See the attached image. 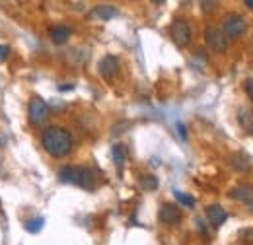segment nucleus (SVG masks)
Here are the masks:
<instances>
[{"mask_svg": "<svg viewBox=\"0 0 253 245\" xmlns=\"http://www.w3.org/2000/svg\"><path fill=\"white\" fill-rule=\"evenodd\" d=\"M169 35H171V39H173V43L177 45V47H187L191 43V28L189 24H187V20H175L173 24H171V28H169Z\"/></svg>", "mask_w": 253, "mask_h": 245, "instance_id": "obj_4", "label": "nucleus"}, {"mask_svg": "<svg viewBox=\"0 0 253 245\" xmlns=\"http://www.w3.org/2000/svg\"><path fill=\"white\" fill-rule=\"evenodd\" d=\"M28 115H30V122H32L33 126H39V124H43V122L47 121V117H49V105L41 97L35 95L30 101Z\"/></svg>", "mask_w": 253, "mask_h": 245, "instance_id": "obj_3", "label": "nucleus"}, {"mask_svg": "<svg viewBox=\"0 0 253 245\" xmlns=\"http://www.w3.org/2000/svg\"><path fill=\"white\" fill-rule=\"evenodd\" d=\"M76 185H80V187H84V189H94V187H95L94 171H92L90 167H78Z\"/></svg>", "mask_w": 253, "mask_h": 245, "instance_id": "obj_11", "label": "nucleus"}, {"mask_svg": "<svg viewBox=\"0 0 253 245\" xmlns=\"http://www.w3.org/2000/svg\"><path fill=\"white\" fill-rule=\"evenodd\" d=\"M8 55H10V47L8 45H0V64L8 59Z\"/></svg>", "mask_w": 253, "mask_h": 245, "instance_id": "obj_19", "label": "nucleus"}, {"mask_svg": "<svg viewBox=\"0 0 253 245\" xmlns=\"http://www.w3.org/2000/svg\"><path fill=\"white\" fill-rule=\"evenodd\" d=\"M175 193V199L181 203V204H185L187 208H193L195 206V199L189 197V195H185V193H181V191H173Z\"/></svg>", "mask_w": 253, "mask_h": 245, "instance_id": "obj_17", "label": "nucleus"}, {"mask_svg": "<svg viewBox=\"0 0 253 245\" xmlns=\"http://www.w3.org/2000/svg\"><path fill=\"white\" fill-rule=\"evenodd\" d=\"M205 41H207V45L214 53H226V49H228V39H226V35L218 28H207Z\"/></svg>", "mask_w": 253, "mask_h": 245, "instance_id": "obj_5", "label": "nucleus"}, {"mask_svg": "<svg viewBox=\"0 0 253 245\" xmlns=\"http://www.w3.org/2000/svg\"><path fill=\"white\" fill-rule=\"evenodd\" d=\"M117 16H119V10L115 6H109V4H99V6H95L94 12H92V18L101 20V22H107V20L117 18Z\"/></svg>", "mask_w": 253, "mask_h": 245, "instance_id": "obj_8", "label": "nucleus"}, {"mask_svg": "<svg viewBox=\"0 0 253 245\" xmlns=\"http://www.w3.org/2000/svg\"><path fill=\"white\" fill-rule=\"evenodd\" d=\"M246 30H248V22L244 20V16H240V14H226V16H224L220 31L226 35V39H228V37L236 39V37L244 35Z\"/></svg>", "mask_w": 253, "mask_h": 245, "instance_id": "obj_2", "label": "nucleus"}, {"mask_svg": "<svg viewBox=\"0 0 253 245\" xmlns=\"http://www.w3.org/2000/svg\"><path fill=\"white\" fill-rule=\"evenodd\" d=\"M177 130H179V134H181V138H183V140H185V138H187V132H185V126H183V124H181V122H179V124H177Z\"/></svg>", "mask_w": 253, "mask_h": 245, "instance_id": "obj_22", "label": "nucleus"}, {"mask_svg": "<svg viewBox=\"0 0 253 245\" xmlns=\"http://www.w3.org/2000/svg\"><path fill=\"white\" fill-rule=\"evenodd\" d=\"M140 181H142V187L148 189V191H154V189L158 187V179H156L154 175H144Z\"/></svg>", "mask_w": 253, "mask_h": 245, "instance_id": "obj_18", "label": "nucleus"}, {"mask_svg": "<svg viewBox=\"0 0 253 245\" xmlns=\"http://www.w3.org/2000/svg\"><path fill=\"white\" fill-rule=\"evenodd\" d=\"M68 37H70V30H68L66 26H55V28L51 30V39H53L55 45H63V43H66Z\"/></svg>", "mask_w": 253, "mask_h": 245, "instance_id": "obj_13", "label": "nucleus"}, {"mask_svg": "<svg viewBox=\"0 0 253 245\" xmlns=\"http://www.w3.org/2000/svg\"><path fill=\"white\" fill-rule=\"evenodd\" d=\"M117 72H119V59L117 57L107 55V57H103L99 61V74H101V78L113 80L117 76Z\"/></svg>", "mask_w": 253, "mask_h": 245, "instance_id": "obj_7", "label": "nucleus"}, {"mask_svg": "<svg viewBox=\"0 0 253 245\" xmlns=\"http://www.w3.org/2000/svg\"><path fill=\"white\" fill-rule=\"evenodd\" d=\"M111 156H113V162H115L117 169L121 171L123 165H125V162H126V148L123 146V144H115L113 150H111Z\"/></svg>", "mask_w": 253, "mask_h": 245, "instance_id": "obj_14", "label": "nucleus"}, {"mask_svg": "<svg viewBox=\"0 0 253 245\" xmlns=\"http://www.w3.org/2000/svg\"><path fill=\"white\" fill-rule=\"evenodd\" d=\"M246 92H248L250 99L253 101V78H248V80H246Z\"/></svg>", "mask_w": 253, "mask_h": 245, "instance_id": "obj_20", "label": "nucleus"}, {"mask_svg": "<svg viewBox=\"0 0 253 245\" xmlns=\"http://www.w3.org/2000/svg\"><path fill=\"white\" fill-rule=\"evenodd\" d=\"M158 216H160V222L166 224V226H175V224L181 222V210L175 204H169V203L162 204Z\"/></svg>", "mask_w": 253, "mask_h": 245, "instance_id": "obj_6", "label": "nucleus"}, {"mask_svg": "<svg viewBox=\"0 0 253 245\" xmlns=\"http://www.w3.org/2000/svg\"><path fill=\"white\" fill-rule=\"evenodd\" d=\"M207 218L211 220L212 226H222L226 222L228 214H226V210L222 208L220 204H209L207 206Z\"/></svg>", "mask_w": 253, "mask_h": 245, "instance_id": "obj_9", "label": "nucleus"}, {"mask_svg": "<svg viewBox=\"0 0 253 245\" xmlns=\"http://www.w3.org/2000/svg\"><path fill=\"white\" fill-rule=\"evenodd\" d=\"M76 177H78V167H72V165H64L59 171V179L63 183H76Z\"/></svg>", "mask_w": 253, "mask_h": 245, "instance_id": "obj_15", "label": "nucleus"}, {"mask_svg": "<svg viewBox=\"0 0 253 245\" xmlns=\"http://www.w3.org/2000/svg\"><path fill=\"white\" fill-rule=\"evenodd\" d=\"M244 4H246V6H248V8H250V10H253V0H246V2H244Z\"/></svg>", "mask_w": 253, "mask_h": 245, "instance_id": "obj_23", "label": "nucleus"}, {"mask_svg": "<svg viewBox=\"0 0 253 245\" xmlns=\"http://www.w3.org/2000/svg\"><path fill=\"white\" fill-rule=\"evenodd\" d=\"M230 199L242 201V203L248 204L250 201H253V187H250V185H238V187H234L230 191Z\"/></svg>", "mask_w": 253, "mask_h": 245, "instance_id": "obj_10", "label": "nucleus"}, {"mask_svg": "<svg viewBox=\"0 0 253 245\" xmlns=\"http://www.w3.org/2000/svg\"><path fill=\"white\" fill-rule=\"evenodd\" d=\"M201 6H203L205 12H211V10L216 6V2H201Z\"/></svg>", "mask_w": 253, "mask_h": 245, "instance_id": "obj_21", "label": "nucleus"}, {"mask_svg": "<svg viewBox=\"0 0 253 245\" xmlns=\"http://www.w3.org/2000/svg\"><path fill=\"white\" fill-rule=\"evenodd\" d=\"M43 224H45L43 218H33V220H28L24 226H26V230H28L30 234H39V232L43 230Z\"/></svg>", "mask_w": 253, "mask_h": 245, "instance_id": "obj_16", "label": "nucleus"}, {"mask_svg": "<svg viewBox=\"0 0 253 245\" xmlns=\"http://www.w3.org/2000/svg\"><path fill=\"white\" fill-rule=\"evenodd\" d=\"M238 122H240V126L244 128V132L253 134V111L252 109L240 107V111H238Z\"/></svg>", "mask_w": 253, "mask_h": 245, "instance_id": "obj_12", "label": "nucleus"}, {"mask_svg": "<svg viewBox=\"0 0 253 245\" xmlns=\"http://www.w3.org/2000/svg\"><path fill=\"white\" fill-rule=\"evenodd\" d=\"M41 144L45 152L53 158H63L72 150V138L70 132L63 126H49L41 134Z\"/></svg>", "mask_w": 253, "mask_h": 245, "instance_id": "obj_1", "label": "nucleus"}]
</instances>
